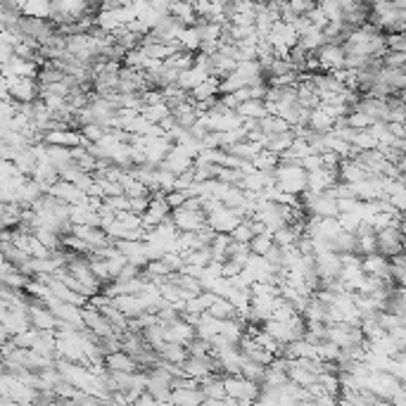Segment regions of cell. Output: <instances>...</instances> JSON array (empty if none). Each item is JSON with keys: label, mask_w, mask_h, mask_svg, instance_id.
<instances>
[{"label": "cell", "mask_w": 406, "mask_h": 406, "mask_svg": "<svg viewBox=\"0 0 406 406\" xmlns=\"http://www.w3.org/2000/svg\"><path fill=\"white\" fill-rule=\"evenodd\" d=\"M259 128L266 133V136H276V133L290 131L292 124L287 119H283V117H278V115H266L264 119L259 121Z\"/></svg>", "instance_id": "cell-18"}, {"label": "cell", "mask_w": 406, "mask_h": 406, "mask_svg": "<svg viewBox=\"0 0 406 406\" xmlns=\"http://www.w3.org/2000/svg\"><path fill=\"white\" fill-rule=\"evenodd\" d=\"M171 402L174 404H200V402H207L204 392L198 387H176L171 394Z\"/></svg>", "instance_id": "cell-16"}, {"label": "cell", "mask_w": 406, "mask_h": 406, "mask_svg": "<svg viewBox=\"0 0 406 406\" xmlns=\"http://www.w3.org/2000/svg\"><path fill=\"white\" fill-rule=\"evenodd\" d=\"M394 5H397V8H406V0H392Z\"/></svg>", "instance_id": "cell-33"}, {"label": "cell", "mask_w": 406, "mask_h": 406, "mask_svg": "<svg viewBox=\"0 0 406 406\" xmlns=\"http://www.w3.org/2000/svg\"><path fill=\"white\" fill-rule=\"evenodd\" d=\"M250 248L254 254H266L271 248H274V230H266V233H259L250 240Z\"/></svg>", "instance_id": "cell-28"}, {"label": "cell", "mask_w": 406, "mask_h": 406, "mask_svg": "<svg viewBox=\"0 0 406 406\" xmlns=\"http://www.w3.org/2000/svg\"><path fill=\"white\" fill-rule=\"evenodd\" d=\"M183 27H188V24H183L181 19L176 17V14L169 12L167 17L159 19L157 27L152 29V32H155L162 40H176V38H178V34L183 32Z\"/></svg>", "instance_id": "cell-10"}, {"label": "cell", "mask_w": 406, "mask_h": 406, "mask_svg": "<svg viewBox=\"0 0 406 406\" xmlns=\"http://www.w3.org/2000/svg\"><path fill=\"white\" fill-rule=\"evenodd\" d=\"M318 62H321V71H337L344 69V60H347V50L342 43H331L328 40L321 50L316 53Z\"/></svg>", "instance_id": "cell-6"}, {"label": "cell", "mask_w": 406, "mask_h": 406, "mask_svg": "<svg viewBox=\"0 0 406 406\" xmlns=\"http://www.w3.org/2000/svg\"><path fill=\"white\" fill-rule=\"evenodd\" d=\"M115 304L119 307V309L124 311L128 318L141 316V313L147 309L141 295H117V297H115Z\"/></svg>", "instance_id": "cell-14"}, {"label": "cell", "mask_w": 406, "mask_h": 406, "mask_svg": "<svg viewBox=\"0 0 406 406\" xmlns=\"http://www.w3.org/2000/svg\"><path fill=\"white\" fill-rule=\"evenodd\" d=\"M287 375H290V380H295L297 385H302V387H311L313 383H318V375L321 373L311 371V368L304 366L300 359H295V361L290 363V368H287Z\"/></svg>", "instance_id": "cell-13"}, {"label": "cell", "mask_w": 406, "mask_h": 406, "mask_svg": "<svg viewBox=\"0 0 406 406\" xmlns=\"http://www.w3.org/2000/svg\"><path fill=\"white\" fill-rule=\"evenodd\" d=\"M171 107L167 105V102H157V105H143L141 115L145 117L147 121H152V124H159L162 119H167L169 115H171Z\"/></svg>", "instance_id": "cell-25"}, {"label": "cell", "mask_w": 406, "mask_h": 406, "mask_svg": "<svg viewBox=\"0 0 406 406\" xmlns=\"http://www.w3.org/2000/svg\"><path fill=\"white\" fill-rule=\"evenodd\" d=\"M171 14H176L178 19H181L183 24H195L198 22V12H195V5L186 3V0H176V3L171 5Z\"/></svg>", "instance_id": "cell-26"}, {"label": "cell", "mask_w": 406, "mask_h": 406, "mask_svg": "<svg viewBox=\"0 0 406 406\" xmlns=\"http://www.w3.org/2000/svg\"><path fill=\"white\" fill-rule=\"evenodd\" d=\"M224 380H226V394L233 397L235 402H256V397H259L261 383L245 378L243 373L224 375Z\"/></svg>", "instance_id": "cell-2"}, {"label": "cell", "mask_w": 406, "mask_h": 406, "mask_svg": "<svg viewBox=\"0 0 406 406\" xmlns=\"http://www.w3.org/2000/svg\"><path fill=\"white\" fill-rule=\"evenodd\" d=\"M309 128H313V131H321V133H328V131L335 128V119H333L323 107H316V110H311Z\"/></svg>", "instance_id": "cell-20"}, {"label": "cell", "mask_w": 406, "mask_h": 406, "mask_svg": "<svg viewBox=\"0 0 406 406\" xmlns=\"http://www.w3.org/2000/svg\"><path fill=\"white\" fill-rule=\"evenodd\" d=\"M164 198H167V202H169V207H171V212H174V209H178V207H183V204L188 202V193H186V190H178V188L169 190Z\"/></svg>", "instance_id": "cell-31"}, {"label": "cell", "mask_w": 406, "mask_h": 406, "mask_svg": "<svg viewBox=\"0 0 406 406\" xmlns=\"http://www.w3.org/2000/svg\"><path fill=\"white\" fill-rule=\"evenodd\" d=\"M157 352H159V357H162L164 361H169V363H181V366H183V361H186V359L190 357V352H188L186 344H181V342H169V340H164L162 344H159Z\"/></svg>", "instance_id": "cell-12"}, {"label": "cell", "mask_w": 406, "mask_h": 406, "mask_svg": "<svg viewBox=\"0 0 406 406\" xmlns=\"http://www.w3.org/2000/svg\"><path fill=\"white\" fill-rule=\"evenodd\" d=\"M238 112L243 117H254V119H264V117L269 115V105H266V100H254V97H250L248 102H243V105L238 107Z\"/></svg>", "instance_id": "cell-23"}, {"label": "cell", "mask_w": 406, "mask_h": 406, "mask_svg": "<svg viewBox=\"0 0 406 406\" xmlns=\"http://www.w3.org/2000/svg\"><path fill=\"white\" fill-rule=\"evenodd\" d=\"M171 219H174V224L178 226V230H200L202 226H207V212H204V209L188 207V204L174 209Z\"/></svg>", "instance_id": "cell-5"}, {"label": "cell", "mask_w": 406, "mask_h": 406, "mask_svg": "<svg viewBox=\"0 0 406 406\" xmlns=\"http://www.w3.org/2000/svg\"><path fill=\"white\" fill-rule=\"evenodd\" d=\"M209 64H212V74L219 76V79H226L228 74H233L235 67H238V60L233 55H228L226 50H217V53L209 55Z\"/></svg>", "instance_id": "cell-9"}, {"label": "cell", "mask_w": 406, "mask_h": 406, "mask_svg": "<svg viewBox=\"0 0 406 406\" xmlns=\"http://www.w3.org/2000/svg\"><path fill=\"white\" fill-rule=\"evenodd\" d=\"M252 162H254V167L259 169V171H271V169H278L280 155H276V152H271L269 147H264V150L252 159Z\"/></svg>", "instance_id": "cell-27"}, {"label": "cell", "mask_w": 406, "mask_h": 406, "mask_svg": "<svg viewBox=\"0 0 406 406\" xmlns=\"http://www.w3.org/2000/svg\"><path fill=\"white\" fill-rule=\"evenodd\" d=\"M307 17H309L313 27H318V29H326V27H328V22H331V19H328V14L323 12L321 5H316V8H311L309 12H307Z\"/></svg>", "instance_id": "cell-32"}, {"label": "cell", "mask_w": 406, "mask_h": 406, "mask_svg": "<svg viewBox=\"0 0 406 406\" xmlns=\"http://www.w3.org/2000/svg\"><path fill=\"white\" fill-rule=\"evenodd\" d=\"M300 43L304 45L307 50H311V53H318V50H321L323 45L328 43V36H326V32H323V29L311 27L309 32L300 36Z\"/></svg>", "instance_id": "cell-17"}, {"label": "cell", "mask_w": 406, "mask_h": 406, "mask_svg": "<svg viewBox=\"0 0 406 406\" xmlns=\"http://www.w3.org/2000/svg\"><path fill=\"white\" fill-rule=\"evenodd\" d=\"M361 269L366 276H378V278H390L392 276V259L383 252H373V254L361 256Z\"/></svg>", "instance_id": "cell-7"}, {"label": "cell", "mask_w": 406, "mask_h": 406, "mask_svg": "<svg viewBox=\"0 0 406 406\" xmlns=\"http://www.w3.org/2000/svg\"><path fill=\"white\" fill-rule=\"evenodd\" d=\"M378 252L387 254L390 259L406 252V235H404L402 226H399V221L378 230Z\"/></svg>", "instance_id": "cell-3"}, {"label": "cell", "mask_w": 406, "mask_h": 406, "mask_svg": "<svg viewBox=\"0 0 406 406\" xmlns=\"http://www.w3.org/2000/svg\"><path fill=\"white\" fill-rule=\"evenodd\" d=\"M207 224L212 226L214 230H219V233H230L235 226L243 224V214H240L238 209L226 207V204L221 202L217 209H212V212L207 214Z\"/></svg>", "instance_id": "cell-4"}, {"label": "cell", "mask_w": 406, "mask_h": 406, "mask_svg": "<svg viewBox=\"0 0 406 406\" xmlns=\"http://www.w3.org/2000/svg\"><path fill=\"white\" fill-rule=\"evenodd\" d=\"M230 238L233 240H240V243H250L252 238H254V230H252L250 221H243V224H238L233 230H230Z\"/></svg>", "instance_id": "cell-30"}, {"label": "cell", "mask_w": 406, "mask_h": 406, "mask_svg": "<svg viewBox=\"0 0 406 406\" xmlns=\"http://www.w3.org/2000/svg\"><path fill=\"white\" fill-rule=\"evenodd\" d=\"M209 313H212V316H217L219 321H226V318L238 316V309H235V304L228 300V297H221V295H217V300H214V304L209 307Z\"/></svg>", "instance_id": "cell-22"}, {"label": "cell", "mask_w": 406, "mask_h": 406, "mask_svg": "<svg viewBox=\"0 0 406 406\" xmlns=\"http://www.w3.org/2000/svg\"><path fill=\"white\" fill-rule=\"evenodd\" d=\"M266 371H269V366H266V363H259V361H254V359H248L243 354V368H240V373H243L245 378L254 380V383H264V380H266Z\"/></svg>", "instance_id": "cell-19"}, {"label": "cell", "mask_w": 406, "mask_h": 406, "mask_svg": "<svg viewBox=\"0 0 406 406\" xmlns=\"http://www.w3.org/2000/svg\"><path fill=\"white\" fill-rule=\"evenodd\" d=\"M14 32L19 36H24V38L29 40H36V43H43V40H48L50 36L58 32V27H55L50 19H40V17H32V14H22L19 17V22L14 24Z\"/></svg>", "instance_id": "cell-1"}, {"label": "cell", "mask_w": 406, "mask_h": 406, "mask_svg": "<svg viewBox=\"0 0 406 406\" xmlns=\"http://www.w3.org/2000/svg\"><path fill=\"white\" fill-rule=\"evenodd\" d=\"M178 40H181V45L190 53H198L200 45H202V36H200L198 27L195 24H190V27H183V32L178 34Z\"/></svg>", "instance_id": "cell-24"}, {"label": "cell", "mask_w": 406, "mask_h": 406, "mask_svg": "<svg viewBox=\"0 0 406 406\" xmlns=\"http://www.w3.org/2000/svg\"><path fill=\"white\" fill-rule=\"evenodd\" d=\"M105 366L112 368V371H124V373L141 371L138 361L128 352H124V349H119V352H115V354H107V357H105Z\"/></svg>", "instance_id": "cell-11"}, {"label": "cell", "mask_w": 406, "mask_h": 406, "mask_svg": "<svg viewBox=\"0 0 406 406\" xmlns=\"http://www.w3.org/2000/svg\"><path fill=\"white\" fill-rule=\"evenodd\" d=\"M219 86H221V79L219 76H209V79H204L202 84H198L193 91H190V97H193L195 102H202V100H209V97L219 95Z\"/></svg>", "instance_id": "cell-15"}, {"label": "cell", "mask_w": 406, "mask_h": 406, "mask_svg": "<svg viewBox=\"0 0 406 406\" xmlns=\"http://www.w3.org/2000/svg\"><path fill=\"white\" fill-rule=\"evenodd\" d=\"M295 133L285 131V133H276V136H269V143H266V147H269L271 152H276V155H283V152H287L292 147V143H295Z\"/></svg>", "instance_id": "cell-21"}, {"label": "cell", "mask_w": 406, "mask_h": 406, "mask_svg": "<svg viewBox=\"0 0 406 406\" xmlns=\"http://www.w3.org/2000/svg\"><path fill=\"white\" fill-rule=\"evenodd\" d=\"M48 193H53L55 198L64 200V202L71 204V207H74V204H81V202H86V200H88V193H86L84 188H79L76 183H71V181H62V178H60V181L55 183V186H50Z\"/></svg>", "instance_id": "cell-8"}, {"label": "cell", "mask_w": 406, "mask_h": 406, "mask_svg": "<svg viewBox=\"0 0 406 406\" xmlns=\"http://www.w3.org/2000/svg\"><path fill=\"white\" fill-rule=\"evenodd\" d=\"M107 131H110V128H105L102 124H86V126H81V136H84L86 141H91V143L102 141Z\"/></svg>", "instance_id": "cell-29"}]
</instances>
